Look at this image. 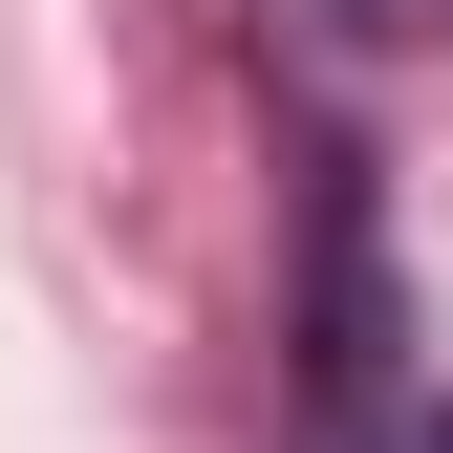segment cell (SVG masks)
I'll use <instances>...</instances> for the list:
<instances>
[{"label":"cell","mask_w":453,"mask_h":453,"mask_svg":"<svg viewBox=\"0 0 453 453\" xmlns=\"http://www.w3.org/2000/svg\"><path fill=\"white\" fill-rule=\"evenodd\" d=\"M346 22H388V43H432V22H453V0H346Z\"/></svg>","instance_id":"cell-1"},{"label":"cell","mask_w":453,"mask_h":453,"mask_svg":"<svg viewBox=\"0 0 453 453\" xmlns=\"http://www.w3.org/2000/svg\"><path fill=\"white\" fill-rule=\"evenodd\" d=\"M411 453H453V411H432V432H411Z\"/></svg>","instance_id":"cell-2"}]
</instances>
